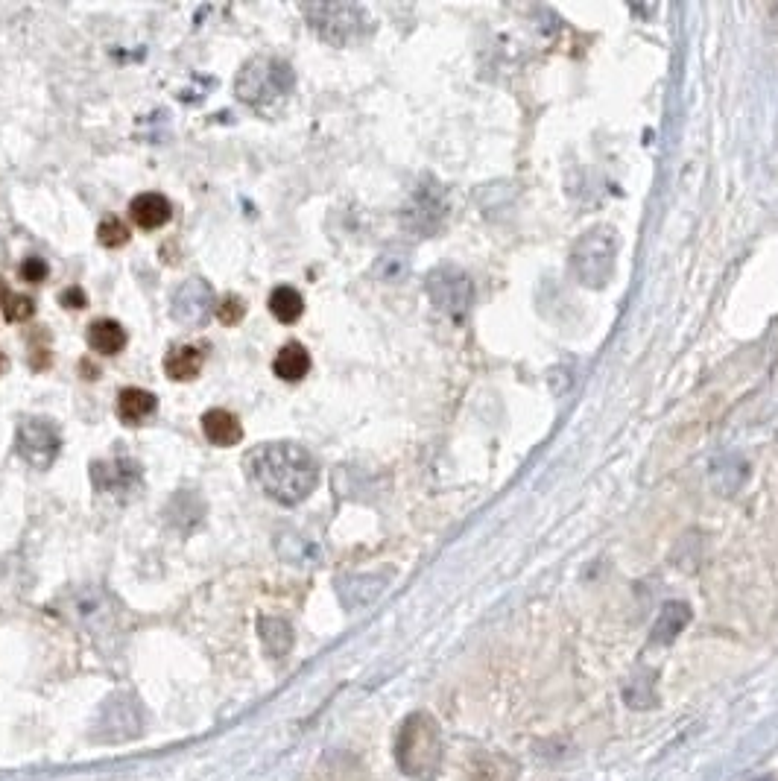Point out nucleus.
I'll list each match as a JSON object with an SVG mask.
<instances>
[{"mask_svg": "<svg viewBox=\"0 0 778 781\" xmlns=\"http://www.w3.org/2000/svg\"><path fill=\"white\" fill-rule=\"evenodd\" d=\"M296 74L290 68V62L278 59V56H258L249 59L234 79V94L243 106L258 109V112H273L287 103V97L293 94Z\"/></svg>", "mask_w": 778, "mask_h": 781, "instance_id": "f03ea898", "label": "nucleus"}, {"mask_svg": "<svg viewBox=\"0 0 778 781\" xmlns=\"http://www.w3.org/2000/svg\"><path fill=\"white\" fill-rule=\"evenodd\" d=\"M88 346L94 352L106 354V357L120 354L126 349V331L117 325L115 319H100L88 328Z\"/></svg>", "mask_w": 778, "mask_h": 781, "instance_id": "dca6fc26", "label": "nucleus"}, {"mask_svg": "<svg viewBox=\"0 0 778 781\" xmlns=\"http://www.w3.org/2000/svg\"><path fill=\"white\" fill-rule=\"evenodd\" d=\"M270 313H273L278 322H296L302 313H305V299L299 290L293 287H275L270 293Z\"/></svg>", "mask_w": 778, "mask_h": 781, "instance_id": "a211bd4d", "label": "nucleus"}, {"mask_svg": "<svg viewBox=\"0 0 778 781\" xmlns=\"http://www.w3.org/2000/svg\"><path fill=\"white\" fill-rule=\"evenodd\" d=\"M568 264H571L574 278L583 287H591V290L606 287L615 275V264H618V232L609 229V226L588 229L585 235L577 237Z\"/></svg>", "mask_w": 778, "mask_h": 781, "instance_id": "39448f33", "label": "nucleus"}, {"mask_svg": "<svg viewBox=\"0 0 778 781\" xmlns=\"http://www.w3.org/2000/svg\"><path fill=\"white\" fill-rule=\"evenodd\" d=\"M0 308H3L9 322H24V319H30L33 311H36L33 299H27V296H12V293L3 287V281H0Z\"/></svg>", "mask_w": 778, "mask_h": 781, "instance_id": "aec40b11", "label": "nucleus"}, {"mask_svg": "<svg viewBox=\"0 0 778 781\" xmlns=\"http://www.w3.org/2000/svg\"><path fill=\"white\" fill-rule=\"evenodd\" d=\"M156 407V395L147 390H138V387L123 390L120 392V398H117V416H120L123 425H141L147 416L156 413Z\"/></svg>", "mask_w": 778, "mask_h": 781, "instance_id": "ddd939ff", "label": "nucleus"}, {"mask_svg": "<svg viewBox=\"0 0 778 781\" xmlns=\"http://www.w3.org/2000/svg\"><path fill=\"white\" fill-rule=\"evenodd\" d=\"M59 299H62V305H65V308H77V311H79V308H85V293H82L79 287H71V290H65V293H62Z\"/></svg>", "mask_w": 778, "mask_h": 781, "instance_id": "b1692460", "label": "nucleus"}, {"mask_svg": "<svg viewBox=\"0 0 778 781\" xmlns=\"http://www.w3.org/2000/svg\"><path fill=\"white\" fill-rule=\"evenodd\" d=\"M129 217L135 226L141 229H161L164 223H170L173 217V205L170 199L161 194H141L132 199L129 205Z\"/></svg>", "mask_w": 778, "mask_h": 781, "instance_id": "9b49d317", "label": "nucleus"}, {"mask_svg": "<svg viewBox=\"0 0 778 781\" xmlns=\"http://www.w3.org/2000/svg\"><path fill=\"white\" fill-rule=\"evenodd\" d=\"M448 217V194L442 185H436L433 179L422 182L413 196L407 199L404 211H401V223L413 232V235H433Z\"/></svg>", "mask_w": 778, "mask_h": 781, "instance_id": "1a4fd4ad", "label": "nucleus"}, {"mask_svg": "<svg viewBox=\"0 0 778 781\" xmlns=\"http://www.w3.org/2000/svg\"><path fill=\"white\" fill-rule=\"evenodd\" d=\"M97 240L106 246V249H120L129 243V229L117 220V217H106L100 226H97Z\"/></svg>", "mask_w": 778, "mask_h": 781, "instance_id": "412c9836", "label": "nucleus"}, {"mask_svg": "<svg viewBox=\"0 0 778 781\" xmlns=\"http://www.w3.org/2000/svg\"><path fill=\"white\" fill-rule=\"evenodd\" d=\"M273 372L281 381H302L311 372V354L299 343H287L281 352L275 354Z\"/></svg>", "mask_w": 778, "mask_h": 781, "instance_id": "4468645a", "label": "nucleus"}, {"mask_svg": "<svg viewBox=\"0 0 778 781\" xmlns=\"http://www.w3.org/2000/svg\"><path fill=\"white\" fill-rule=\"evenodd\" d=\"M243 469L252 486L284 507H296L319 483V466L308 448L296 442H267L243 457Z\"/></svg>", "mask_w": 778, "mask_h": 781, "instance_id": "f257e3e1", "label": "nucleus"}, {"mask_svg": "<svg viewBox=\"0 0 778 781\" xmlns=\"http://www.w3.org/2000/svg\"><path fill=\"white\" fill-rule=\"evenodd\" d=\"M15 451H18V457L27 466L47 471L56 463V457L62 451V436H59V430H56V425L50 419L27 416L18 425V433H15Z\"/></svg>", "mask_w": 778, "mask_h": 781, "instance_id": "0eeeda50", "label": "nucleus"}, {"mask_svg": "<svg viewBox=\"0 0 778 781\" xmlns=\"http://www.w3.org/2000/svg\"><path fill=\"white\" fill-rule=\"evenodd\" d=\"M688 621H691V609H688L685 603H679V600L664 603L662 615H659L656 629H653V641H659V644H670L673 638H679V632L688 626Z\"/></svg>", "mask_w": 778, "mask_h": 781, "instance_id": "f3484780", "label": "nucleus"}, {"mask_svg": "<svg viewBox=\"0 0 778 781\" xmlns=\"http://www.w3.org/2000/svg\"><path fill=\"white\" fill-rule=\"evenodd\" d=\"M261 638H264V644L270 647L273 656H284V653L290 650L293 632H290V626L284 624L281 618H264V621H261Z\"/></svg>", "mask_w": 778, "mask_h": 781, "instance_id": "6ab92c4d", "label": "nucleus"}, {"mask_svg": "<svg viewBox=\"0 0 778 781\" xmlns=\"http://www.w3.org/2000/svg\"><path fill=\"white\" fill-rule=\"evenodd\" d=\"M91 486L115 501H132L144 492V471L129 457H109L91 463Z\"/></svg>", "mask_w": 778, "mask_h": 781, "instance_id": "6e6552de", "label": "nucleus"}, {"mask_svg": "<svg viewBox=\"0 0 778 781\" xmlns=\"http://www.w3.org/2000/svg\"><path fill=\"white\" fill-rule=\"evenodd\" d=\"M302 15L313 33L334 47L357 44L369 39L375 30V21L357 3H305Z\"/></svg>", "mask_w": 778, "mask_h": 781, "instance_id": "7ed1b4c3", "label": "nucleus"}, {"mask_svg": "<svg viewBox=\"0 0 778 781\" xmlns=\"http://www.w3.org/2000/svg\"><path fill=\"white\" fill-rule=\"evenodd\" d=\"M205 363V352L196 346H176L173 352L167 354L164 369L173 381H194L196 375L202 372Z\"/></svg>", "mask_w": 778, "mask_h": 781, "instance_id": "2eb2a0df", "label": "nucleus"}, {"mask_svg": "<svg viewBox=\"0 0 778 781\" xmlns=\"http://www.w3.org/2000/svg\"><path fill=\"white\" fill-rule=\"evenodd\" d=\"M214 311V287L202 278H188L176 287L170 313L182 325H202Z\"/></svg>", "mask_w": 778, "mask_h": 781, "instance_id": "9d476101", "label": "nucleus"}, {"mask_svg": "<svg viewBox=\"0 0 778 781\" xmlns=\"http://www.w3.org/2000/svg\"><path fill=\"white\" fill-rule=\"evenodd\" d=\"M243 313H246V305H243L240 296H226V299L217 305V316H220L223 325H237V322L243 319Z\"/></svg>", "mask_w": 778, "mask_h": 781, "instance_id": "4be33fe9", "label": "nucleus"}, {"mask_svg": "<svg viewBox=\"0 0 778 781\" xmlns=\"http://www.w3.org/2000/svg\"><path fill=\"white\" fill-rule=\"evenodd\" d=\"M21 278L30 281V284H39V281L47 278V264H44L41 258H27V261L21 264Z\"/></svg>", "mask_w": 778, "mask_h": 781, "instance_id": "5701e85b", "label": "nucleus"}, {"mask_svg": "<svg viewBox=\"0 0 778 781\" xmlns=\"http://www.w3.org/2000/svg\"><path fill=\"white\" fill-rule=\"evenodd\" d=\"M202 430H205V436H208V442L211 445H217V448H229V445H237L240 439H243V425H240V419L229 413V410H208L205 416H202Z\"/></svg>", "mask_w": 778, "mask_h": 781, "instance_id": "f8f14e48", "label": "nucleus"}, {"mask_svg": "<svg viewBox=\"0 0 778 781\" xmlns=\"http://www.w3.org/2000/svg\"><path fill=\"white\" fill-rule=\"evenodd\" d=\"M395 755H398V767L407 776L422 781L433 779L442 764V735H439V726L433 723V717L413 714L401 726Z\"/></svg>", "mask_w": 778, "mask_h": 781, "instance_id": "20e7f679", "label": "nucleus"}, {"mask_svg": "<svg viewBox=\"0 0 778 781\" xmlns=\"http://www.w3.org/2000/svg\"><path fill=\"white\" fill-rule=\"evenodd\" d=\"M425 293L433 302V308L439 313H445L448 319L460 322L466 319V313L474 305V281L466 270L442 264L436 270H430L425 278Z\"/></svg>", "mask_w": 778, "mask_h": 781, "instance_id": "423d86ee", "label": "nucleus"}]
</instances>
